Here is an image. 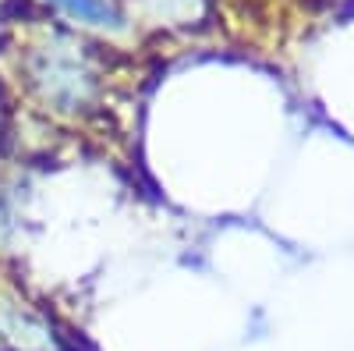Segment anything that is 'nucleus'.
Returning <instances> with one entry per match:
<instances>
[{
	"label": "nucleus",
	"instance_id": "1",
	"mask_svg": "<svg viewBox=\"0 0 354 351\" xmlns=\"http://www.w3.org/2000/svg\"><path fill=\"white\" fill-rule=\"evenodd\" d=\"M28 78H32L36 93L57 110L85 107L96 89L93 68L85 64V53H78L71 43L36 46L32 57H28Z\"/></svg>",
	"mask_w": 354,
	"mask_h": 351
},
{
	"label": "nucleus",
	"instance_id": "2",
	"mask_svg": "<svg viewBox=\"0 0 354 351\" xmlns=\"http://www.w3.org/2000/svg\"><path fill=\"white\" fill-rule=\"evenodd\" d=\"M0 334L8 337L15 351H57L50 327L36 312H28L25 305L15 302H4V309H0Z\"/></svg>",
	"mask_w": 354,
	"mask_h": 351
},
{
	"label": "nucleus",
	"instance_id": "3",
	"mask_svg": "<svg viewBox=\"0 0 354 351\" xmlns=\"http://www.w3.org/2000/svg\"><path fill=\"white\" fill-rule=\"evenodd\" d=\"M57 8H64L71 18L85 25H100V28H121V15L110 0H53Z\"/></svg>",
	"mask_w": 354,
	"mask_h": 351
}]
</instances>
